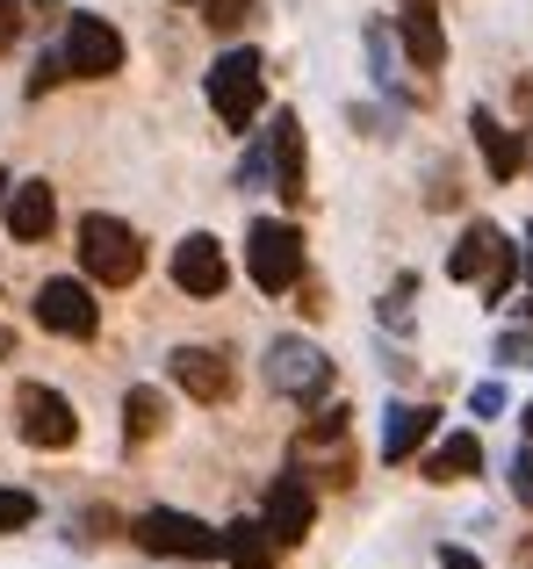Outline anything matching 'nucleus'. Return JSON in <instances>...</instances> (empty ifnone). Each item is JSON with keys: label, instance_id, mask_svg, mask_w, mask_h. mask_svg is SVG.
Wrapping results in <instances>:
<instances>
[{"label": "nucleus", "instance_id": "obj_25", "mask_svg": "<svg viewBox=\"0 0 533 569\" xmlns=\"http://www.w3.org/2000/svg\"><path fill=\"white\" fill-rule=\"evenodd\" d=\"M512 490L533 505V447H520V455H512Z\"/></svg>", "mask_w": 533, "mask_h": 569}, {"label": "nucleus", "instance_id": "obj_29", "mask_svg": "<svg viewBox=\"0 0 533 569\" xmlns=\"http://www.w3.org/2000/svg\"><path fill=\"white\" fill-rule=\"evenodd\" d=\"M440 569H483V562L469 556V548H440Z\"/></svg>", "mask_w": 533, "mask_h": 569}, {"label": "nucleus", "instance_id": "obj_16", "mask_svg": "<svg viewBox=\"0 0 533 569\" xmlns=\"http://www.w3.org/2000/svg\"><path fill=\"white\" fill-rule=\"evenodd\" d=\"M266 152H274V194L281 202H303V123L289 109L266 123Z\"/></svg>", "mask_w": 533, "mask_h": 569}, {"label": "nucleus", "instance_id": "obj_12", "mask_svg": "<svg viewBox=\"0 0 533 569\" xmlns=\"http://www.w3.org/2000/svg\"><path fill=\"white\" fill-rule=\"evenodd\" d=\"M310 519H318V490H310L303 476H274V490H266V533H274L281 548H303Z\"/></svg>", "mask_w": 533, "mask_h": 569}, {"label": "nucleus", "instance_id": "obj_27", "mask_svg": "<svg viewBox=\"0 0 533 569\" xmlns=\"http://www.w3.org/2000/svg\"><path fill=\"white\" fill-rule=\"evenodd\" d=\"M497 361H533V339H526V332H512V339H497Z\"/></svg>", "mask_w": 533, "mask_h": 569}, {"label": "nucleus", "instance_id": "obj_7", "mask_svg": "<svg viewBox=\"0 0 533 569\" xmlns=\"http://www.w3.org/2000/svg\"><path fill=\"white\" fill-rule=\"evenodd\" d=\"M37 325H43V332H58V339H94L101 332L94 289H87V281H72V274L43 281V289H37Z\"/></svg>", "mask_w": 533, "mask_h": 569}, {"label": "nucleus", "instance_id": "obj_31", "mask_svg": "<svg viewBox=\"0 0 533 569\" xmlns=\"http://www.w3.org/2000/svg\"><path fill=\"white\" fill-rule=\"evenodd\" d=\"M526 440H533V403H526Z\"/></svg>", "mask_w": 533, "mask_h": 569}, {"label": "nucleus", "instance_id": "obj_10", "mask_svg": "<svg viewBox=\"0 0 533 569\" xmlns=\"http://www.w3.org/2000/svg\"><path fill=\"white\" fill-rule=\"evenodd\" d=\"M447 274H454V281H476V274H483V296H505V289H512V246L491 231V223H476V231H462Z\"/></svg>", "mask_w": 533, "mask_h": 569}, {"label": "nucleus", "instance_id": "obj_3", "mask_svg": "<svg viewBox=\"0 0 533 569\" xmlns=\"http://www.w3.org/2000/svg\"><path fill=\"white\" fill-rule=\"evenodd\" d=\"M58 58H66L72 80H109V72H123V29H115L109 14L72 8V14H66V43H58Z\"/></svg>", "mask_w": 533, "mask_h": 569}, {"label": "nucleus", "instance_id": "obj_14", "mask_svg": "<svg viewBox=\"0 0 533 569\" xmlns=\"http://www.w3.org/2000/svg\"><path fill=\"white\" fill-rule=\"evenodd\" d=\"M51 223H58V194H51V181L8 188V231L22 238V246H43V238H51Z\"/></svg>", "mask_w": 533, "mask_h": 569}, {"label": "nucleus", "instance_id": "obj_1", "mask_svg": "<svg viewBox=\"0 0 533 569\" xmlns=\"http://www.w3.org/2000/svg\"><path fill=\"white\" fill-rule=\"evenodd\" d=\"M80 267L87 281H101V289H130V281L144 274V246L138 231H130L123 217H80Z\"/></svg>", "mask_w": 533, "mask_h": 569}, {"label": "nucleus", "instance_id": "obj_15", "mask_svg": "<svg viewBox=\"0 0 533 569\" xmlns=\"http://www.w3.org/2000/svg\"><path fill=\"white\" fill-rule=\"evenodd\" d=\"M396 37H404V51H411V66H419V72H440V66H447V29H440V8H433V0H411L404 22H396Z\"/></svg>", "mask_w": 533, "mask_h": 569}, {"label": "nucleus", "instance_id": "obj_26", "mask_svg": "<svg viewBox=\"0 0 533 569\" xmlns=\"http://www.w3.org/2000/svg\"><path fill=\"white\" fill-rule=\"evenodd\" d=\"M14 29H22V0H0V51L14 43Z\"/></svg>", "mask_w": 533, "mask_h": 569}, {"label": "nucleus", "instance_id": "obj_13", "mask_svg": "<svg viewBox=\"0 0 533 569\" xmlns=\"http://www.w3.org/2000/svg\"><path fill=\"white\" fill-rule=\"evenodd\" d=\"M167 368H173V382H181L195 403H224L231 397V361L217 347H181Z\"/></svg>", "mask_w": 533, "mask_h": 569}, {"label": "nucleus", "instance_id": "obj_24", "mask_svg": "<svg viewBox=\"0 0 533 569\" xmlns=\"http://www.w3.org/2000/svg\"><path fill=\"white\" fill-rule=\"evenodd\" d=\"M266 173H274V152H266V130H260V144H253V152H245L239 181H245V188H266Z\"/></svg>", "mask_w": 533, "mask_h": 569}, {"label": "nucleus", "instance_id": "obj_2", "mask_svg": "<svg viewBox=\"0 0 533 569\" xmlns=\"http://www.w3.org/2000/svg\"><path fill=\"white\" fill-rule=\"evenodd\" d=\"M245 274H253V289H266V296L295 289V281H303V231L260 217L253 231H245Z\"/></svg>", "mask_w": 533, "mask_h": 569}, {"label": "nucleus", "instance_id": "obj_30", "mask_svg": "<svg viewBox=\"0 0 533 569\" xmlns=\"http://www.w3.org/2000/svg\"><path fill=\"white\" fill-rule=\"evenodd\" d=\"M0 353H14V332H8V325H0Z\"/></svg>", "mask_w": 533, "mask_h": 569}, {"label": "nucleus", "instance_id": "obj_21", "mask_svg": "<svg viewBox=\"0 0 533 569\" xmlns=\"http://www.w3.org/2000/svg\"><path fill=\"white\" fill-rule=\"evenodd\" d=\"M159 426H167V397H159V389H130V397H123V440L144 447Z\"/></svg>", "mask_w": 533, "mask_h": 569}, {"label": "nucleus", "instance_id": "obj_22", "mask_svg": "<svg viewBox=\"0 0 533 569\" xmlns=\"http://www.w3.org/2000/svg\"><path fill=\"white\" fill-rule=\"evenodd\" d=\"M29 519H37V498H29V490H8V483H0V533H22Z\"/></svg>", "mask_w": 533, "mask_h": 569}, {"label": "nucleus", "instance_id": "obj_28", "mask_svg": "<svg viewBox=\"0 0 533 569\" xmlns=\"http://www.w3.org/2000/svg\"><path fill=\"white\" fill-rule=\"evenodd\" d=\"M469 403H476V411L491 418V411H505V389H497V382H483V389H476V397H469Z\"/></svg>", "mask_w": 533, "mask_h": 569}, {"label": "nucleus", "instance_id": "obj_17", "mask_svg": "<svg viewBox=\"0 0 533 569\" xmlns=\"http://www.w3.org/2000/svg\"><path fill=\"white\" fill-rule=\"evenodd\" d=\"M217 556H231V569H274V533L266 519H239L217 533Z\"/></svg>", "mask_w": 533, "mask_h": 569}, {"label": "nucleus", "instance_id": "obj_19", "mask_svg": "<svg viewBox=\"0 0 533 569\" xmlns=\"http://www.w3.org/2000/svg\"><path fill=\"white\" fill-rule=\"evenodd\" d=\"M483 469V440L476 432H454V440H440L433 447V461H425V483H462V476H476Z\"/></svg>", "mask_w": 533, "mask_h": 569}, {"label": "nucleus", "instance_id": "obj_23", "mask_svg": "<svg viewBox=\"0 0 533 569\" xmlns=\"http://www.w3.org/2000/svg\"><path fill=\"white\" fill-rule=\"evenodd\" d=\"M202 22L210 29H245L253 22V0H202Z\"/></svg>", "mask_w": 533, "mask_h": 569}, {"label": "nucleus", "instance_id": "obj_18", "mask_svg": "<svg viewBox=\"0 0 533 569\" xmlns=\"http://www.w3.org/2000/svg\"><path fill=\"white\" fill-rule=\"evenodd\" d=\"M433 440V411L425 403H390V432H382V461H411Z\"/></svg>", "mask_w": 533, "mask_h": 569}, {"label": "nucleus", "instance_id": "obj_32", "mask_svg": "<svg viewBox=\"0 0 533 569\" xmlns=\"http://www.w3.org/2000/svg\"><path fill=\"white\" fill-rule=\"evenodd\" d=\"M526 318H533V296H526Z\"/></svg>", "mask_w": 533, "mask_h": 569}, {"label": "nucleus", "instance_id": "obj_6", "mask_svg": "<svg viewBox=\"0 0 533 569\" xmlns=\"http://www.w3.org/2000/svg\"><path fill=\"white\" fill-rule=\"evenodd\" d=\"M14 426H22V440L43 447V455H58V447L80 440V418H72V403L58 397V389H43V382H22V389H14Z\"/></svg>", "mask_w": 533, "mask_h": 569}, {"label": "nucleus", "instance_id": "obj_4", "mask_svg": "<svg viewBox=\"0 0 533 569\" xmlns=\"http://www.w3.org/2000/svg\"><path fill=\"white\" fill-rule=\"evenodd\" d=\"M260 101H266V66H260V51H224V58L210 66V109L224 116L231 130H253Z\"/></svg>", "mask_w": 533, "mask_h": 569}, {"label": "nucleus", "instance_id": "obj_9", "mask_svg": "<svg viewBox=\"0 0 533 569\" xmlns=\"http://www.w3.org/2000/svg\"><path fill=\"white\" fill-rule=\"evenodd\" d=\"M346 418L353 411H339V403H332L324 418H310V426L295 432V461H303V476L324 469L332 483H353V476H361V469H353V455H346Z\"/></svg>", "mask_w": 533, "mask_h": 569}, {"label": "nucleus", "instance_id": "obj_11", "mask_svg": "<svg viewBox=\"0 0 533 569\" xmlns=\"http://www.w3.org/2000/svg\"><path fill=\"white\" fill-rule=\"evenodd\" d=\"M224 281H231V260H224V246H217L210 231H195V238L173 246V289L181 296H224Z\"/></svg>", "mask_w": 533, "mask_h": 569}, {"label": "nucleus", "instance_id": "obj_5", "mask_svg": "<svg viewBox=\"0 0 533 569\" xmlns=\"http://www.w3.org/2000/svg\"><path fill=\"white\" fill-rule=\"evenodd\" d=\"M130 541H138L144 556H173V562H210V556H217V527H202L195 512H173V505L138 512Z\"/></svg>", "mask_w": 533, "mask_h": 569}, {"label": "nucleus", "instance_id": "obj_8", "mask_svg": "<svg viewBox=\"0 0 533 569\" xmlns=\"http://www.w3.org/2000/svg\"><path fill=\"white\" fill-rule=\"evenodd\" d=\"M266 382H274L281 397L310 403V397H324V389H332V361H324L310 339H274V347H266Z\"/></svg>", "mask_w": 533, "mask_h": 569}, {"label": "nucleus", "instance_id": "obj_20", "mask_svg": "<svg viewBox=\"0 0 533 569\" xmlns=\"http://www.w3.org/2000/svg\"><path fill=\"white\" fill-rule=\"evenodd\" d=\"M469 130H476V144H483V159H491V173H497V181H520L526 144L512 138V130L497 123V116H483V109H476V123H469Z\"/></svg>", "mask_w": 533, "mask_h": 569}]
</instances>
